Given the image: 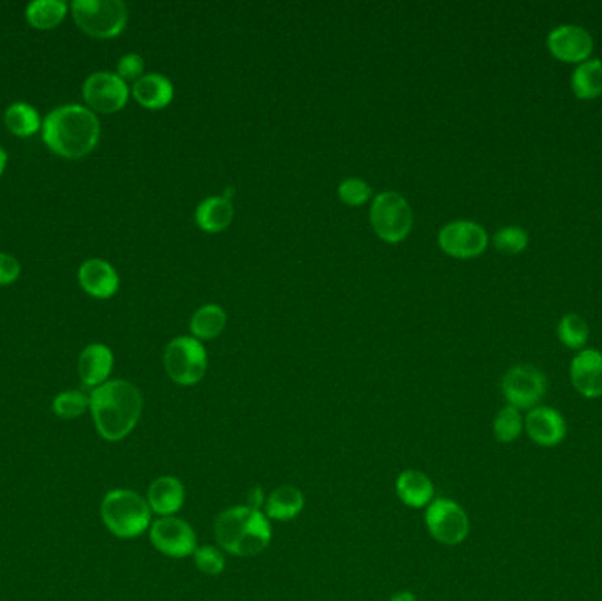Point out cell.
<instances>
[{"label": "cell", "mask_w": 602, "mask_h": 601, "mask_svg": "<svg viewBox=\"0 0 602 601\" xmlns=\"http://www.w3.org/2000/svg\"><path fill=\"white\" fill-rule=\"evenodd\" d=\"M184 501V483L175 476H159L148 487V506L161 517H173L182 510Z\"/></svg>", "instance_id": "16"}, {"label": "cell", "mask_w": 602, "mask_h": 601, "mask_svg": "<svg viewBox=\"0 0 602 601\" xmlns=\"http://www.w3.org/2000/svg\"><path fill=\"white\" fill-rule=\"evenodd\" d=\"M215 540L233 556H257L272 542L270 519L249 505L233 506L215 520Z\"/></svg>", "instance_id": "3"}, {"label": "cell", "mask_w": 602, "mask_h": 601, "mask_svg": "<svg viewBox=\"0 0 602 601\" xmlns=\"http://www.w3.org/2000/svg\"><path fill=\"white\" fill-rule=\"evenodd\" d=\"M83 97L94 112L115 113L127 104L129 89L118 75L94 73L83 85Z\"/></svg>", "instance_id": "12"}, {"label": "cell", "mask_w": 602, "mask_h": 601, "mask_svg": "<svg viewBox=\"0 0 602 601\" xmlns=\"http://www.w3.org/2000/svg\"><path fill=\"white\" fill-rule=\"evenodd\" d=\"M20 263L9 254L0 253V286H8L20 277Z\"/></svg>", "instance_id": "34"}, {"label": "cell", "mask_w": 602, "mask_h": 601, "mask_svg": "<svg viewBox=\"0 0 602 601\" xmlns=\"http://www.w3.org/2000/svg\"><path fill=\"white\" fill-rule=\"evenodd\" d=\"M495 249L504 254H520L529 245V235L520 226H506L493 237Z\"/></svg>", "instance_id": "30"}, {"label": "cell", "mask_w": 602, "mask_h": 601, "mask_svg": "<svg viewBox=\"0 0 602 601\" xmlns=\"http://www.w3.org/2000/svg\"><path fill=\"white\" fill-rule=\"evenodd\" d=\"M434 483L418 469H405L397 480V494L404 505L428 508L434 501Z\"/></svg>", "instance_id": "19"}, {"label": "cell", "mask_w": 602, "mask_h": 601, "mask_svg": "<svg viewBox=\"0 0 602 601\" xmlns=\"http://www.w3.org/2000/svg\"><path fill=\"white\" fill-rule=\"evenodd\" d=\"M571 89L574 96L580 99H595L602 94V62L599 59H588L574 69L571 76Z\"/></svg>", "instance_id": "23"}, {"label": "cell", "mask_w": 602, "mask_h": 601, "mask_svg": "<svg viewBox=\"0 0 602 601\" xmlns=\"http://www.w3.org/2000/svg\"><path fill=\"white\" fill-rule=\"evenodd\" d=\"M523 431V418L518 409L506 406L493 420V436L499 443H513Z\"/></svg>", "instance_id": "27"}, {"label": "cell", "mask_w": 602, "mask_h": 601, "mask_svg": "<svg viewBox=\"0 0 602 601\" xmlns=\"http://www.w3.org/2000/svg\"><path fill=\"white\" fill-rule=\"evenodd\" d=\"M425 522L430 535L442 545L455 547L469 536V517L462 506L451 499H434L426 508Z\"/></svg>", "instance_id": "8"}, {"label": "cell", "mask_w": 602, "mask_h": 601, "mask_svg": "<svg viewBox=\"0 0 602 601\" xmlns=\"http://www.w3.org/2000/svg\"><path fill=\"white\" fill-rule=\"evenodd\" d=\"M67 13V4L62 0H34L27 6L25 16L34 29H55Z\"/></svg>", "instance_id": "25"}, {"label": "cell", "mask_w": 602, "mask_h": 601, "mask_svg": "<svg viewBox=\"0 0 602 601\" xmlns=\"http://www.w3.org/2000/svg\"><path fill=\"white\" fill-rule=\"evenodd\" d=\"M89 408L90 397L80 392V390L62 392L53 401V413L60 416V418H64V420L78 418V416L83 415Z\"/></svg>", "instance_id": "29"}, {"label": "cell", "mask_w": 602, "mask_h": 601, "mask_svg": "<svg viewBox=\"0 0 602 601\" xmlns=\"http://www.w3.org/2000/svg\"><path fill=\"white\" fill-rule=\"evenodd\" d=\"M266 499L265 494H263V489H259V487H254V489L249 492V506L250 508H256L259 510L261 506L265 505Z\"/></svg>", "instance_id": "35"}, {"label": "cell", "mask_w": 602, "mask_h": 601, "mask_svg": "<svg viewBox=\"0 0 602 601\" xmlns=\"http://www.w3.org/2000/svg\"><path fill=\"white\" fill-rule=\"evenodd\" d=\"M78 281L83 290L96 298H110L118 291V274L108 261L87 260L80 267Z\"/></svg>", "instance_id": "17"}, {"label": "cell", "mask_w": 602, "mask_h": 601, "mask_svg": "<svg viewBox=\"0 0 602 601\" xmlns=\"http://www.w3.org/2000/svg\"><path fill=\"white\" fill-rule=\"evenodd\" d=\"M113 369V353L104 344H90L81 351L78 372L85 386H101Z\"/></svg>", "instance_id": "18"}, {"label": "cell", "mask_w": 602, "mask_h": 601, "mask_svg": "<svg viewBox=\"0 0 602 601\" xmlns=\"http://www.w3.org/2000/svg\"><path fill=\"white\" fill-rule=\"evenodd\" d=\"M194 563L198 570L205 575H221L226 568V559L222 556L221 550L215 549L212 545L198 547L194 552Z\"/></svg>", "instance_id": "32"}, {"label": "cell", "mask_w": 602, "mask_h": 601, "mask_svg": "<svg viewBox=\"0 0 602 601\" xmlns=\"http://www.w3.org/2000/svg\"><path fill=\"white\" fill-rule=\"evenodd\" d=\"M525 431L536 445L553 448L566 439V420L557 409L537 406L525 418Z\"/></svg>", "instance_id": "14"}, {"label": "cell", "mask_w": 602, "mask_h": 601, "mask_svg": "<svg viewBox=\"0 0 602 601\" xmlns=\"http://www.w3.org/2000/svg\"><path fill=\"white\" fill-rule=\"evenodd\" d=\"M4 122L11 133L23 138L36 134L41 127L39 113L30 104L25 103L11 104L4 115Z\"/></svg>", "instance_id": "26"}, {"label": "cell", "mask_w": 602, "mask_h": 601, "mask_svg": "<svg viewBox=\"0 0 602 601\" xmlns=\"http://www.w3.org/2000/svg\"><path fill=\"white\" fill-rule=\"evenodd\" d=\"M143 69H145V60L141 59L140 55L136 53H127L122 59L118 60V76L122 80H140L143 76Z\"/></svg>", "instance_id": "33"}, {"label": "cell", "mask_w": 602, "mask_h": 601, "mask_svg": "<svg viewBox=\"0 0 602 601\" xmlns=\"http://www.w3.org/2000/svg\"><path fill=\"white\" fill-rule=\"evenodd\" d=\"M303 506H305V496L301 494V490L293 485H282L266 498L265 515L268 519L286 522V520L296 519Z\"/></svg>", "instance_id": "22"}, {"label": "cell", "mask_w": 602, "mask_h": 601, "mask_svg": "<svg viewBox=\"0 0 602 601\" xmlns=\"http://www.w3.org/2000/svg\"><path fill=\"white\" fill-rule=\"evenodd\" d=\"M228 323L226 312L219 305H203L198 311L194 312L191 320L192 334L196 339L203 341H212L215 337L224 332Z\"/></svg>", "instance_id": "24"}, {"label": "cell", "mask_w": 602, "mask_h": 601, "mask_svg": "<svg viewBox=\"0 0 602 601\" xmlns=\"http://www.w3.org/2000/svg\"><path fill=\"white\" fill-rule=\"evenodd\" d=\"M558 339L567 348L581 349L588 341L590 328L587 321L583 320L578 314H566L557 328Z\"/></svg>", "instance_id": "28"}, {"label": "cell", "mask_w": 602, "mask_h": 601, "mask_svg": "<svg viewBox=\"0 0 602 601\" xmlns=\"http://www.w3.org/2000/svg\"><path fill=\"white\" fill-rule=\"evenodd\" d=\"M439 245L451 258L470 260L485 253L488 233L481 224L474 221H453L446 224L439 233Z\"/></svg>", "instance_id": "11"}, {"label": "cell", "mask_w": 602, "mask_h": 601, "mask_svg": "<svg viewBox=\"0 0 602 601\" xmlns=\"http://www.w3.org/2000/svg\"><path fill=\"white\" fill-rule=\"evenodd\" d=\"M71 11L76 25L92 38H115L127 25V8L120 0H74Z\"/></svg>", "instance_id": "5"}, {"label": "cell", "mask_w": 602, "mask_h": 601, "mask_svg": "<svg viewBox=\"0 0 602 601\" xmlns=\"http://www.w3.org/2000/svg\"><path fill=\"white\" fill-rule=\"evenodd\" d=\"M372 196V189L363 179H347L338 186V198L349 207H360Z\"/></svg>", "instance_id": "31"}, {"label": "cell", "mask_w": 602, "mask_h": 601, "mask_svg": "<svg viewBox=\"0 0 602 601\" xmlns=\"http://www.w3.org/2000/svg\"><path fill=\"white\" fill-rule=\"evenodd\" d=\"M164 365L169 378L177 385H198L208 367L205 346L194 337H177L164 351Z\"/></svg>", "instance_id": "7"}, {"label": "cell", "mask_w": 602, "mask_h": 601, "mask_svg": "<svg viewBox=\"0 0 602 601\" xmlns=\"http://www.w3.org/2000/svg\"><path fill=\"white\" fill-rule=\"evenodd\" d=\"M101 517L111 535L136 538L150 529L152 510L147 499L127 489L111 490L101 503Z\"/></svg>", "instance_id": "4"}, {"label": "cell", "mask_w": 602, "mask_h": 601, "mask_svg": "<svg viewBox=\"0 0 602 601\" xmlns=\"http://www.w3.org/2000/svg\"><path fill=\"white\" fill-rule=\"evenodd\" d=\"M6 163H8V156H6L4 149L0 147V175H2V171L6 168Z\"/></svg>", "instance_id": "37"}, {"label": "cell", "mask_w": 602, "mask_h": 601, "mask_svg": "<svg viewBox=\"0 0 602 601\" xmlns=\"http://www.w3.org/2000/svg\"><path fill=\"white\" fill-rule=\"evenodd\" d=\"M546 378L532 365H516L502 379V394L509 406L518 409H534L546 394Z\"/></svg>", "instance_id": "9"}, {"label": "cell", "mask_w": 602, "mask_h": 601, "mask_svg": "<svg viewBox=\"0 0 602 601\" xmlns=\"http://www.w3.org/2000/svg\"><path fill=\"white\" fill-rule=\"evenodd\" d=\"M571 383L578 394L587 399L602 397V353L583 349L571 362Z\"/></svg>", "instance_id": "15"}, {"label": "cell", "mask_w": 602, "mask_h": 601, "mask_svg": "<svg viewBox=\"0 0 602 601\" xmlns=\"http://www.w3.org/2000/svg\"><path fill=\"white\" fill-rule=\"evenodd\" d=\"M101 124L96 113L80 104L60 106L46 115L43 140L57 156L81 159L96 149Z\"/></svg>", "instance_id": "2"}, {"label": "cell", "mask_w": 602, "mask_h": 601, "mask_svg": "<svg viewBox=\"0 0 602 601\" xmlns=\"http://www.w3.org/2000/svg\"><path fill=\"white\" fill-rule=\"evenodd\" d=\"M235 217L233 203L224 196H210L196 208V223L206 233H221Z\"/></svg>", "instance_id": "21"}, {"label": "cell", "mask_w": 602, "mask_h": 601, "mask_svg": "<svg viewBox=\"0 0 602 601\" xmlns=\"http://www.w3.org/2000/svg\"><path fill=\"white\" fill-rule=\"evenodd\" d=\"M90 411L97 432L106 441H122L140 422L143 411L141 392L125 379L106 381L90 394Z\"/></svg>", "instance_id": "1"}, {"label": "cell", "mask_w": 602, "mask_h": 601, "mask_svg": "<svg viewBox=\"0 0 602 601\" xmlns=\"http://www.w3.org/2000/svg\"><path fill=\"white\" fill-rule=\"evenodd\" d=\"M133 94L134 99L141 106H145L148 110H161L173 101L175 89L166 76L150 73L141 76L140 80L134 83Z\"/></svg>", "instance_id": "20"}, {"label": "cell", "mask_w": 602, "mask_h": 601, "mask_svg": "<svg viewBox=\"0 0 602 601\" xmlns=\"http://www.w3.org/2000/svg\"><path fill=\"white\" fill-rule=\"evenodd\" d=\"M370 221L377 237L398 244L409 237L414 223L412 208L402 194L395 191L381 193L375 196L370 210Z\"/></svg>", "instance_id": "6"}, {"label": "cell", "mask_w": 602, "mask_h": 601, "mask_svg": "<svg viewBox=\"0 0 602 601\" xmlns=\"http://www.w3.org/2000/svg\"><path fill=\"white\" fill-rule=\"evenodd\" d=\"M390 601H418L416 600V596L414 594L409 593V591H402V593H397L395 596H391Z\"/></svg>", "instance_id": "36"}, {"label": "cell", "mask_w": 602, "mask_h": 601, "mask_svg": "<svg viewBox=\"0 0 602 601\" xmlns=\"http://www.w3.org/2000/svg\"><path fill=\"white\" fill-rule=\"evenodd\" d=\"M150 542L161 554L175 559L194 556L198 538L189 522L178 517H161L150 526Z\"/></svg>", "instance_id": "10"}, {"label": "cell", "mask_w": 602, "mask_h": 601, "mask_svg": "<svg viewBox=\"0 0 602 601\" xmlns=\"http://www.w3.org/2000/svg\"><path fill=\"white\" fill-rule=\"evenodd\" d=\"M548 48L555 59L581 64L594 52V39L578 25H558L548 34Z\"/></svg>", "instance_id": "13"}]
</instances>
